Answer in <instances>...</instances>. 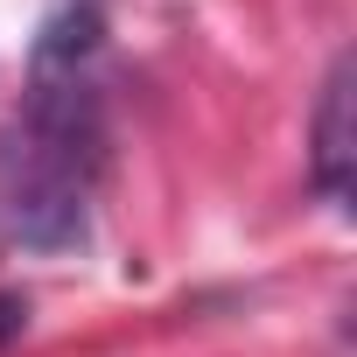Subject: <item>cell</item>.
Returning a JSON list of instances; mask_svg holds the SVG:
<instances>
[{
    "label": "cell",
    "instance_id": "1",
    "mask_svg": "<svg viewBox=\"0 0 357 357\" xmlns=\"http://www.w3.org/2000/svg\"><path fill=\"white\" fill-rule=\"evenodd\" d=\"M105 98L91 70H36L29 98L0 119V245L77 252L105 175Z\"/></svg>",
    "mask_w": 357,
    "mask_h": 357
},
{
    "label": "cell",
    "instance_id": "2",
    "mask_svg": "<svg viewBox=\"0 0 357 357\" xmlns=\"http://www.w3.org/2000/svg\"><path fill=\"white\" fill-rule=\"evenodd\" d=\"M357 84V63L350 56H336L329 63V77H322V98H315V119H308V175H315V190H322V204H336V211H350V161H357V126H350V91Z\"/></svg>",
    "mask_w": 357,
    "mask_h": 357
},
{
    "label": "cell",
    "instance_id": "3",
    "mask_svg": "<svg viewBox=\"0 0 357 357\" xmlns=\"http://www.w3.org/2000/svg\"><path fill=\"white\" fill-rule=\"evenodd\" d=\"M22 329H29V301L22 294H0V343H15Z\"/></svg>",
    "mask_w": 357,
    "mask_h": 357
}]
</instances>
